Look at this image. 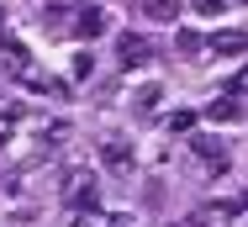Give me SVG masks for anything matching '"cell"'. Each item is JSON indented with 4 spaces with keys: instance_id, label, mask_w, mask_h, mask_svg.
Masks as SVG:
<instances>
[{
    "instance_id": "cell-1",
    "label": "cell",
    "mask_w": 248,
    "mask_h": 227,
    "mask_svg": "<svg viewBox=\"0 0 248 227\" xmlns=\"http://www.w3.org/2000/svg\"><path fill=\"white\" fill-rule=\"evenodd\" d=\"M100 201V185L90 169H74L69 180H63V206H74V211H85V206H95Z\"/></svg>"
},
{
    "instance_id": "cell-2",
    "label": "cell",
    "mask_w": 248,
    "mask_h": 227,
    "mask_svg": "<svg viewBox=\"0 0 248 227\" xmlns=\"http://www.w3.org/2000/svg\"><path fill=\"white\" fill-rule=\"evenodd\" d=\"M69 32H74L79 43H95V37H106V32H111V16H106L100 5H85V11H74Z\"/></svg>"
},
{
    "instance_id": "cell-3",
    "label": "cell",
    "mask_w": 248,
    "mask_h": 227,
    "mask_svg": "<svg viewBox=\"0 0 248 227\" xmlns=\"http://www.w3.org/2000/svg\"><path fill=\"white\" fill-rule=\"evenodd\" d=\"M116 58H122L127 69H143V64L153 58V43L143 37V32H122V37H116Z\"/></svg>"
},
{
    "instance_id": "cell-4",
    "label": "cell",
    "mask_w": 248,
    "mask_h": 227,
    "mask_svg": "<svg viewBox=\"0 0 248 227\" xmlns=\"http://www.w3.org/2000/svg\"><path fill=\"white\" fill-rule=\"evenodd\" d=\"M206 48H211L217 58H238V53H248V32H238V27L211 32V37H206Z\"/></svg>"
},
{
    "instance_id": "cell-5",
    "label": "cell",
    "mask_w": 248,
    "mask_h": 227,
    "mask_svg": "<svg viewBox=\"0 0 248 227\" xmlns=\"http://www.w3.org/2000/svg\"><path fill=\"white\" fill-rule=\"evenodd\" d=\"M100 159H106L116 175H132V143H127V137H106V143H100Z\"/></svg>"
},
{
    "instance_id": "cell-6",
    "label": "cell",
    "mask_w": 248,
    "mask_h": 227,
    "mask_svg": "<svg viewBox=\"0 0 248 227\" xmlns=\"http://www.w3.org/2000/svg\"><path fill=\"white\" fill-rule=\"evenodd\" d=\"M74 227H132L127 211H100V206H85V211H74Z\"/></svg>"
},
{
    "instance_id": "cell-7",
    "label": "cell",
    "mask_w": 248,
    "mask_h": 227,
    "mask_svg": "<svg viewBox=\"0 0 248 227\" xmlns=\"http://www.w3.org/2000/svg\"><path fill=\"white\" fill-rule=\"evenodd\" d=\"M190 148H196V153L211 164V169H217V175H227V148H222L217 137H190Z\"/></svg>"
},
{
    "instance_id": "cell-8",
    "label": "cell",
    "mask_w": 248,
    "mask_h": 227,
    "mask_svg": "<svg viewBox=\"0 0 248 227\" xmlns=\"http://www.w3.org/2000/svg\"><path fill=\"white\" fill-rule=\"evenodd\" d=\"M243 116V106L232 100V95H217V100H206V122H238Z\"/></svg>"
},
{
    "instance_id": "cell-9",
    "label": "cell",
    "mask_w": 248,
    "mask_h": 227,
    "mask_svg": "<svg viewBox=\"0 0 248 227\" xmlns=\"http://www.w3.org/2000/svg\"><path fill=\"white\" fill-rule=\"evenodd\" d=\"M143 16H153V21H174V16H180V0H143Z\"/></svg>"
},
{
    "instance_id": "cell-10",
    "label": "cell",
    "mask_w": 248,
    "mask_h": 227,
    "mask_svg": "<svg viewBox=\"0 0 248 227\" xmlns=\"http://www.w3.org/2000/svg\"><path fill=\"white\" fill-rule=\"evenodd\" d=\"M158 100H164V90H158V85H143V90H138V111L153 116V111H158Z\"/></svg>"
},
{
    "instance_id": "cell-11",
    "label": "cell",
    "mask_w": 248,
    "mask_h": 227,
    "mask_svg": "<svg viewBox=\"0 0 248 227\" xmlns=\"http://www.w3.org/2000/svg\"><path fill=\"white\" fill-rule=\"evenodd\" d=\"M174 43H180V53H201L206 37H201V32H174Z\"/></svg>"
},
{
    "instance_id": "cell-12",
    "label": "cell",
    "mask_w": 248,
    "mask_h": 227,
    "mask_svg": "<svg viewBox=\"0 0 248 227\" xmlns=\"http://www.w3.org/2000/svg\"><path fill=\"white\" fill-rule=\"evenodd\" d=\"M227 95H232V100H238V95H248V64L232 74V80H227Z\"/></svg>"
},
{
    "instance_id": "cell-13",
    "label": "cell",
    "mask_w": 248,
    "mask_h": 227,
    "mask_svg": "<svg viewBox=\"0 0 248 227\" xmlns=\"http://www.w3.org/2000/svg\"><path fill=\"white\" fill-rule=\"evenodd\" d=\"M169 127H174V132H190V127H196V111H174Z\"/></svg>"
},
{
    "instance_id": "cell-14",
    "label": "cell",
    "mask_w": 248,
    "mask_h": 227,
    "mask_svg": "<svg viewBox=\"0 0 248 227\" xmlns=\"http://www.w3.org/2000/svg\"><path fill=\"white\" fill-rule=\"evenodd\" d=\"M90 74H95V58H90V53H85V58H74V80H90Z\"/></svg>"
},
{
    "instance_id": "cell-15",
    "label": "cell",
    "mask_w": 248,
    "mask_h": 227,
    "mask_svg": "<svg viewBox=\"0 0 248 227\" xmlns=\"http://www.w3.org/2000/svg\"><path fill=\"white\" fill-rule=\"evenodd\" d=\"M196 11H201V16H222V11H227V0H196Z\"/></svg>"
},
{
    "instance_id": "cell-16",
    "label": "cell",
    "mask_w": 248,
    "mask_h": 227,
    "mask_svg": "<svg viewBox=\"0 0 248 227\" xmlns=\"http://www.w3.org/2000/svg\"><path fill=\"white\" fill-rule=\"evenodd\" d=\"M11 127H16V106H5V111H0V137H11Z\"/></svg>"
},
{
    "instance_id": "cell-17",
    "label": "cell",
    "mask_w": 248,
    "mask_h": 227,
    "mask_svg": "<svg viewBox=\"0 0 248 227\" xmlns=\"http://www.w3.org/2000/svg\"><path fill=\"white\" fill-rule=\"evenodd\" d=\"M180 227H201V217H196V222H180Z\"/></svg>"
},
{
    "instance_id": "cell-18",
    "label": "cell",
    "mask_w": 248,
    "mask_h": 227,
    "mask_svg": "<svg viewBox=\"0 0 248 227\" xmlns=\"http://www.w3.org/2000/svg\"><path fill=\"white\" fill-rule=\"evenodd\" d=\"M0 27H5V11H0ZM0 37H5V32H0Z\"/></svg>"
}]
</instances>
